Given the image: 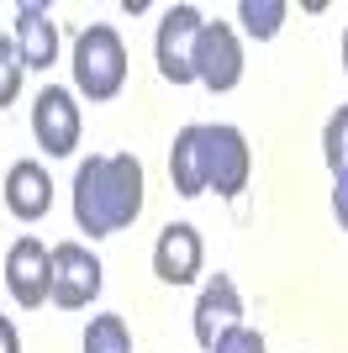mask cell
<instances>
[{
  "mask_svg": "<svg viewBox=\"0 0 348 353\" xmlns=\"http://www.w3.org/2000/svg\"><path fill=\"white\" fill-rule=\"evenodd\" d=\"M148 206V174L137 153H90L74 169V227L90 237H116Z\"/></svg>",
  "mask_w": 348,
  "mask_h": 353,
  "instance_id": "6da1fadb",
  "label": "cell"
},
{
  "mask_svg": "<svg viewBox=\"0 0 348 353\" xmlns=\"http://www.w3.org/2000/svg\"><path fill=\"white\" fill-rule=\"evenodd\" d=\"M69 69H74V95H85L90 105L116 101L122 85H127V43H122V32L106 27V21L79 27Z\"/></svg>",
  "mask_w": 348,
  "mask_h": 353,
  "instance_id": "7a4b0ae2",
  "label": "cell"
},
{
  "mask_svg": "<svg viewBox=\"0 0 348 353\" xmlns=\"http://www.w3.org/2000/svg\"><path fill=\"white\" fill-rule=\"evenodd\" d=\"M201 169L206 190H217L222 201H238L253 174V148H248L243 127L232 121H201Z\"/></svg>",
  "mask_w": 348,
  "mask_h": 353,
  "instance_id": "3957f363",
  "label": "cell"
},
{
  "mask_svg": "<svg viewBox=\"0 0 348 353\" xmlns=\"http://www.w3.org/2000/svg\"><path fill=\"white\" fill-rule=\"evenodd\" d=\"M106 285L101 259L85 243H53L48 248V301L58 311H85Z\"/></svg>",
  "mask_w": 348,
  "mask_h": 353,
  "instance_id": "277c9868",
  "label": "cell"
},
{
  "mask_svg": "<svg viewBox=\"0 0 348 353\" xmlns=\"http://www.w3.org/2000/svg\"><path fill=\"white\" fill-rule=\"evenodd\" d=\"M206 16L195 6H169L153 32V63L169 85H195V43H201Z\"/></svg>",
  "mask_w": 348,
  "mask_h": 353,
  "instance_id": "5b68a950",
  "label": "cell"
},
{
  "mask_svg": "<svg viewBox=\"0 0 348 353\" xmlns=\"http://www.w3.org/2000/svg\"><path fill=\"white\" fill-rule=\"evenodd\" d=\"M79 132H85V117H79V101L74 90L64 85H43L37 101H32V137L48 159H69L79 148Z\"/></svg>",
  "mask_w": 348,
  "mask_h": 353,
  "instance_id": "8992f818",
  "label": "cell"
},
{
  "mask_svg": "<svg viewBox=\"0 0 348 353\" xmlns=\"http://www.w3.org/2000/svg\"><path fill=\"white\" fill-rule=\"evenodd\" d=\"M195 85H206L211 95H227V90L243 85V43H238V27L227 21H206L201 43H195Z\"/></svg>",
  "mask_w": 348,
  "mask_h": 353,
  "instance_id": "52a82bcc",
  "label": "cell"
},
{
  "mask_svg": "<svg viewBox=\"0 0 348 353\" xmlns=\"http://www.w3.org/2000/svg\"><path fill=\"white\" fill-rule=\"evenodd\" d=\"M190 327H195V343H201L206 353L217 348L232 327H243V295H238V280H232V274H211V280L201 285Z\"/></svg>",
  "mask_w": 348,
  "mask_h": 353,
  "instance_id": "ba28073f",
  "label": "cell"
},
{
  "mask_svg": "<svg viewBox=\"0 0 348 353\" xmlns=\"http://www.w3.org/2000/svg\"><path fill=\"white\" fill-rule=\"evenodd\" d=\"M201 269H206L201 232H195L190 221H169L159 232V243H153V274H159L164 285H174V290H185V285L201 280Z\"/></svg>",
  "mask_w": 348,
  "mask_h": 353,
  "instance_id": "9c48e42d",
  "label": "cell"
},
{
  "mask_svg": "<svg viewBox=\"0 0 348 353\" xmlns=\"http://www.w3.org/2000/svg\"><path fill=\"white\" fill-rule=\"evenodd\" d=\"M6 290L21 311H37L48 306V248L37 237H16L11 253H6Z\"/></svg>",
  "mask_w": 348,
  "mask_h": 353,
  "instance_id": "30bf717a",
  "label": "cell"
},
{
  "mask_svg": "<svg viewBox=\"0 0 348 353\" xmlns=\"http://www.w3.org/2000/svg\"><path fill=\"white\" fill-rule=\"evenodd\" d=\"M16 53H21V63L37 74H48L58 63V21L48 6H37V0H21L16 6Z\"/></svg>",
  "mask_w": 348,
  "mask_h": 353,
  "instance_id": "8fae6325",
  "label": "cell"
},
{
  "mask_svg": "<svg viewBox=\"0 0 348 353\" xmlns=\"http://www.w3.org/2000/svg\"><path fill=\"white\" fill-rule=\"evenodd\" d=\"M6 211L16 221H43L53 211V179L37 159H16L6 169Z\"/></svg>",
  "mask_w": 348,
  "mask_h": 353,
  "instance_id": "7c38bea8",
  "label": "cell"
},
{
  "mask_svg": "<svg viewBox=\"0 0 348 353\" xmlns=\"http://www.w3.org/2000/svg\"><path fill=\"white\" fill-rule=\"evenodd\" d=\"M169 185L174 195L185 201H201L206 195V169H201V121H190L174 132V148H169Z\"/></svg>",
  "mask_w": 348,
  "mask_h": 353,
  "instance_id": "4fadbf2b",
  "label": "cell"
},
{
  "mask_svg": "<svg viewBox=\"0 0 348 353\" xmlns=\"http://www.w3.org/2000/svg\"><path fill=\"white\" fill-rule=\"evenodd\" d=\"M285 16H290L285 0H243V6H238V21H243V32H248V37H259V43L280 37Z\"/></svg>",
  "mask_w": 348,
  "mask_h": 353,
  "instance_id": "5bb4252c",
  "label": "cell"
},
{
  "mask_svg": "<svg viewBox=\"0 0 348 353\" xmlns=\"http://www.w3.org/2000/svg\"><path fill=\"white\" fill-rule=\"evenodd\" d=\"M79 353H132V332H127V322H122L116 311H106V316H90Z\"/></svg>",
  "mask_w": 348,
  "mask_h": 353,
  "instance_id": "9a60e30c",
  "label": "cell"
},
{
  "mask_svg": "<svg viewBox=\"0 0 348 353\" xmlns=\"http://www.w3.org/2000/svg\"><path fill=\"white\" fill-rule=\"evenodd\" d=\"M322 159H327L333 179L348 174V105H338L327 117V127H322Z\"/></svg>",
  "mask_w": 348,
  "mask_h": 353,
  "instance_id": "2e32d148",
  "label": "cell"
},
{
  "mask_svg": "<svg viewBox=\"0 0 348 353\" xmlns=\"http://www.w3.org/2000/svg\"><path fill=\"white\" fill-rule=\"evenodd\" d=\"M21 79H27V63H21V53H16V37L0 32V111L21 95Z\"/></svg>",
  "mask_w": 348,
  "mask_h": 353,
  "instance_id": "e0dca14e",
  "label": "cell"
},
{
  "mask_svg": "<svg viewBox=\"0 0 348 353\" xmlns=\"http://www.w3.org/2000/svg\"><path fill=\"white\" fill-rule=\"evenodd\" d=\"M211 353H269V343H264V332H253V327L243 322V327H232Z\"/></svg>",
  "mask_w": 348,
  "mask_h": 353,
  "instance_id": "ac0fdd59",
  "label": "cell"
},
{
  "mask_svg": "<svg viewBox=\"0 0 348 353\" xmlns=\"http://www.w3.org/2000/svg\"><path fill=\"white\" fill-rule=\"evenodd\" d=\"M333 216H338V227L348 232V174L333 179Z\"/></svg>",
  "mask_w": 348,
  "mask_h": 353,
  "instance_id": "d6986e66",
  "label": "cell"
},
{
  "mask_svg": "<svg viewBox=\"0 0 348 353\" xmlns=\"http://www.w3.org/2000/svg\"><path fill=\"white\" fill-rule=\"evenodd\" d=\"M0 353H21V332L11 327V316H0Z\"/></svg>",
  "mask_w": 348,
  "mask_h": 353,
  "instance_id": "ffe728a7",
  "label": "cell"
},
{
  "mask_svg": "<svg viewBox=\"0 0 348 353\" xmlns=\"http://www.w3.org/2000/svg\"><path fill=\"white\" fill-rule=\"evenodd\" d=\"M343 74H348V32H343Z\"/></svg>",
  "mask_w": 348,
  "mask_h": 353,
  "instance_id": "44dd1931",
  "label": "cell"
}]
</instances>
